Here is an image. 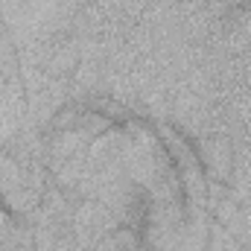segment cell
<instances>
[{
  "instance_id": "6da1fadb",
  "label": "cell",
  "mask_w": 251,
  "mask_h": 251,
  "mask_svg": "<svg viewBox=\"0 0 251 251\" xmlns=\"http://www.w3.org/2000/svg\"><path fill=\"white\" fill-rule=\"evenodd\" d=\"M201 164L207 170L210 181H225L231 170V149L222 137H210L201 143Z\"/></svg>"
}]
</instances>
